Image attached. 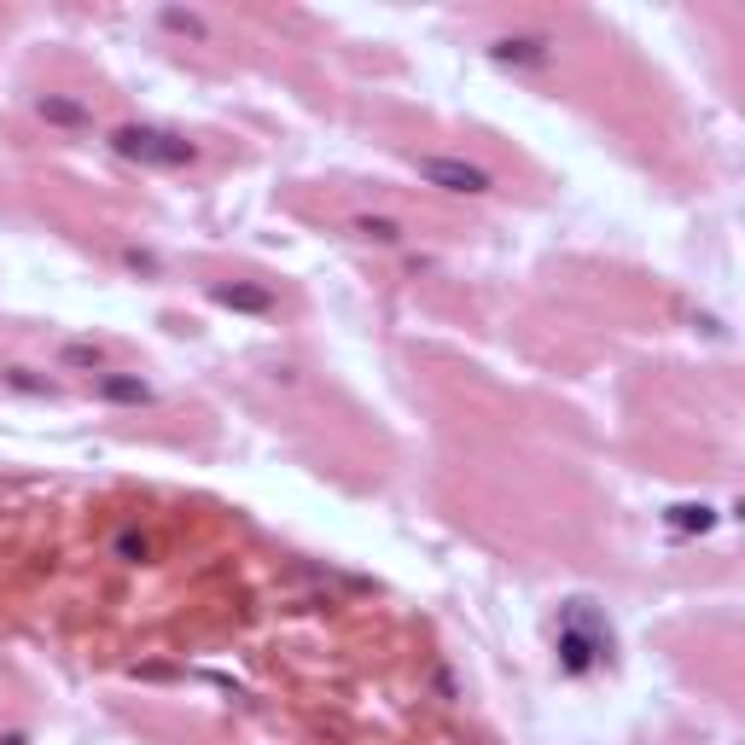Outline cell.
<instances>
[{
	"instance_id": "6da1fadb",
	"label": "cell",
	"mask_w": 745,
	"mask_h": 745,
	"mask_svg": "<svg viewBox=\"0 0 745 745\" xmlns=\"http://www.w3.org/2000/svg\"><path fill=\"white\" fill-rule=\"evenodd\" d=\"M111 152L134 157V164H157V169H181V164H193V157H198L193 140H181V134H169V129H117V134H111Z\"/></svg>"
},
{
	"instance_id": "7a4b0ae2",
	"label": "cell",
	"mask_w": 745,
	"mask_h": 745,
	"mask_svg": "<svg viewBox=\"0 0 745 745\" xmlns=\"http://www.w3.org/2000/svg\"><path fill=\"white\" fill-rule=\"evenodd\" d=\"M420 181L442 186V193H466V198L495 193V176L478 164H461V157H420Z\"/></svg>"
},
{
	"instance_id": "3957f363",
	"label": "cell",
	"mask_w": 745,
	"mask_h": 745,
	"mask_svg": "<svg viewBox=\"0 0 745 745\" xmlns=\"http://www.w3.org/2000/svg\"><path fill=\"white\" fill-rule=\"evenodd\" d=\"M489 53H495L501 65H518V70H542L548 65V41L542 36H501Z\"/></svg>"
},
{
	"instance_id": "277c9868",
	"label": "cell",
	"mask_w": 745,
	"mask_h": 745,
	"mask_svg": "<svg viewBox=\"0 0 745 745\" xmlns=\"http://www.w3.org/2000/svg\"><path fill=\"white\" fill-rule=\"evenodd\" d=\"M93 390L105 396V402H152V385L146 378H134V373H93Z\"/></svg>"
},
{
	"instance_id": "5b68a950",
	"label": "cell",
	"mask_w": 745,
	"mask_h": 745,
	"mask_svg": "<svg viewBox=\"0 0 745 745\" xmlns=\"http://www.w3.org/2000/svg\"><path fill=\"white\" fill-rule=\"evenodd\" d=\"M210 297H216V303H228V309H250V314H268V309H274V297H268V292H250V285H210Z\"/></svg>"
},
{
	"instance_id": "8992f818",
	"label": "cell",
	"mask_w": 745,
	"mask_h": 745,
	"mask_svg": "<svg viewBox=\"0 0 745 745\" xmlns=\"http://www.w3.org/2000/svg\"><path fill=\"white\" fill-rule=\"evenodd\" d=\"M350 228L361 233V239H373V245H402V228H396V221H385V216H356Z\"/></svg>"
},
{
	"instance_id": "52a82bcc",
	"label": "cell",
	"mask_w": 745,
	"mask_h": 745,
	"mask_svg": "<svg viewBox=\"0 0 745 745\" xmlns=\"http://www.w3.org/2000/svg\"><path fill=\"white\" fill-rule=\"evenodd\" d=\"M59 361H65V367L100 373V367H105V350H100V344H65V350H59Z\"/></svg>"
},
{
	"instance_id": "ba28073f",
	"label": "cell",
	"mask_w": 745,
	"mask_h": 745,
	"mask_svg": "<svg viewBox=\"0 0 745 745\" xmlns=\"http://www.w3.org/2000/svg\"><path fill=\"white\" fill-rule=\"evenodd\" d=\"M111 553H117L122 565H140V559H146V553H152V542H146V536H140V530H122L117 542H111Z\"/></svg>"
},
{
	"instance_id": "9c48e42d",
	"label": "cell",
	"mask_w": 745,
	"mask_h": 745,
	"mask_svg": "<svg viewBox=\"0 0 745 745\" xmlns=\"http://www.w3.org/2000/svg\"><path fill=\"white\" fill-rule=\"evenodd\" d=\"M164 24L176 36H204V18H193V12H164Z\"/></svg>"
},
{
	"instance_id": "30bf717a",
	"label": "cell",
	"mask_w": 745,
	"mask_h": 745,
	"mask_svg": "<svg viewBox=\"0 0 745 745\" xmlns=\"http://www.w3.org/2000/svg\"><path fill=\"white\" fill-rule=\"evenodd\" d=\"M41 117H53V122H82V111H76V105H59V100H41Z\"/></svg>"
}]
</instances>
